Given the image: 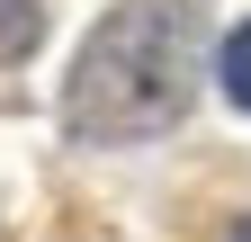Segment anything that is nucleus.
Segmentation results:
<instances>
[{
  "label": "nucleus",
  "instance_id": "3",
  "mask_svg": "<svg viewBox=\"0 0 251 242\" xmlns=\"http://www.w3.org/2000/svg\"><path fill=\"white\" fill-rule=\"evenodd\" d=\"M215 72H225V99H233V108H251V27H233V36H225Z\"/></svg>",
  "mask_w": 251,
  "mask_h": 242
},
{
  "label": "nucleus",
  "instance_id": "1",
  "mask_svg": "<svg viewBox=\"0 0 251 242\" xmlns=\"http://www.w3.org/2000/svg\"><path fill=\"white\" fill-rule=\"evenodd\" d=\"M188 90H198V0H126L81 45L63 126L81 144H144L188 117Z\"/></svg>",
  "mask_w": 251,
  "mask_h": 242
},
{
  "label": "nucleus",
  "instance_id": "2",
  "mask_svg": "<svg viewBox=\"0 0 251 242\" xmlns=\"http://www.w3.org/2000/svg\"><path fill=\"white\" fill-rule=\"evenodd\" d=\"M45 36V0H0V63H18Z\"/></svg>",
  "mask_w": 251,
  "mask_h": 242
}]
</instances>
